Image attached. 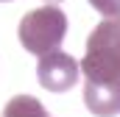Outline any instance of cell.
<instances>
[{
  "label": "cell",
  "mask_w": 120,
  "mask_h": 117,
  "mask_svg": "<svg viewBox=\"0 0 120 117\" xmlns=\"http://www.w3.org/2000/svg\"><path fill=\"white\" fill-rule=\"evenodd\" d=\"M87 81H120V14L106 17L87 39V56L78 61Z\"/></svg>",
  "instance_id": "cell-1"
},
{
  "label": "cell",
  "mask_w": 120,
  "mask_h": 117,
  "mask_svg": "<svg viewBox=\"0 0 120 117\" xmlns=\"http://www.w3.org/2000/svg\"><path fill=\"white\" fill-rule=\"evenodd\" d=\"M20 45L34 53V56H42L48 50H56L67 33V14L56 8L53 3L42 6V8H34L22 17L20 22Z\"/></svg>",
  "instance_id": "cell-2"
},
{
  "label": "cell",
  "mask_w": 120,
  "mask_h": 117,
  "mask_svg": "<svg viewBox=\"0 0 120 117\" xmlns=\"http://www.w3.org/2000/svg\"><path fill=\"white\" fill-rule=\"evenodd\" d=\"M78 73H81L78 61L70 53L59 50V48L42 53L39 64H36V78H39V84L48 92H67V89H73L75 81H78Z\"/></svg>",
  "instance_id": "cell-3"
},
{
  "label": "cell",
  "mask_w": 120,
  "mask_h": 117,
  "mask_svg": "<svg viewBox=\"0 0 120 117\" xmlns=\"http://www.w3.org/2000/svg\"><path fill=\"white\" fill-rule=\"evenodd\" d=\"M84 103L95 117L120 114V81H87Z\"/></svg>",
  "instance_id": "cell-4"
},
{
  "label": "cell",
  "mask_w": 120,
  "mask_h": 117,
  "mask_svg": "<svg viewBox=\"0 0 120 117\" xmlns=\"http://www.w3.org/2000/svg\"><path fill=\"white\" fill-rule=\"evenodd\" d=\"M3 117H50V114L34 95H14L6 103Z\"/></svg>",
  "instance_id": "cell-5"
},
{
  "label": "cell",
  "mask_w": 120,
  "mask_h": 117,
  "mask_svg": "<svg viewBox=\"0 0 120 117\" xmlns=\"http://www.w3.org/2000/svg\"><path fill=\"white\" fill-rule=\"evenodd\" d=\"M92 8H98L103 17H115L120 14V0H90Z\"/></svg>",
  "instance_id": "cell-6"
},
{
  "label": "cell",
  "mask_w": 120,
  "mask_h": 117,
  "mask_svg": "<svg viewBox=\"0 0 120 117\" xmlns=\"http://www.w3.org/2000/svg\"><path fill=\"white\" fill-rule=\"evenodd\" d=\"M45 3H61V0H45Z\"/></svg>",
  "instance_id": "cell-7"
},
{
  "label": "cell",
  "mask_w": 120,
  "mask_h": 117,
  "mask_svg": "<svg viewBox=\"0 0 120 117\" xmlns=\"http://www.w3.org/2000/svg\"><path fill=\"white\" fill-rule=\"evenodd\" d=\"M0 3H8V0H0Z\"/></svg>",
  "instance_id": "cell-8"
}]
</instances>
